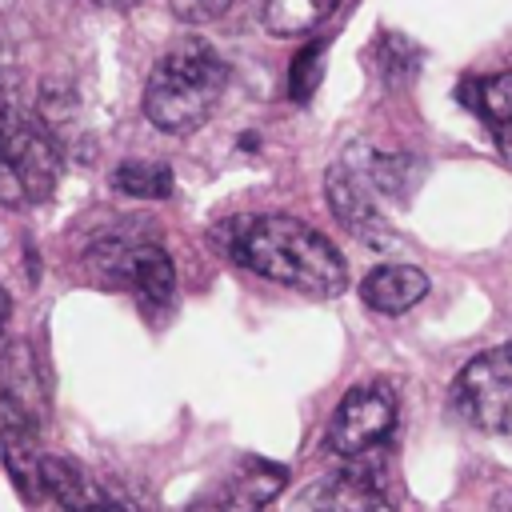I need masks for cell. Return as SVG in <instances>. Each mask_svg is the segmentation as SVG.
<instances>
[{
    "instance_id": "5bb4252c",
    "label": "cell",
    "mask_w": 512,
    "mask_h": 512,
    "mask_svg": "<svg viewBox=\"0 0 512 512\" xmlns=\"http://www.w3.org/2000/svg\"><path fill=\"white\" fill-rule=\"evenodd\" d=\"M456 100L468 104L480 120H488L492 128L512 120V72H496V76H464L456 84Z\"/></svg>"
},
{
    "instance_id": "5b68a950",
    "label": "cell",
    "mask_w": 512,
    "mask_h": 512,
    "mask_svg": "<svg viewBox=\"0 0 512 512\" xmlns=\"http://www.w3.org/2000/svg\"><path fill=\"white\" fill-rule=\"evenodd\" d=\"M396 412H400V404H396V388L388 380L352 384L328 420V448L336 456H348V460L376 452L392 436Z\"/></svg>"
},
{
    "instance_id": "7402d4cb",
    "label": "cell",
    "mask_w": 512,
    "mask_h": 512,
    "mask_svg": "<svg viewBox=\"0 0 512 512\" xmlns=\"http://www.w3.org/2000/svg\"><path fill=\"white\" fill-rule=\"evenodd\" d=\"M0 356H4V352H0Z\"/></svg>"
},
{
    "instance_id": "8fae6325",
    "label": "cell",
    "mask_w": 512,
    "mask_h": 512,
    "mask_svg": "<svg viewBox=\"0 0 512 512\" xmlns=\"http://www.w3.org/2000/svg\"><path fill=\"white\" fill-rule=\"evenodd\" d=\"M44 496L60 512H104L116 496L80 464L68 456H44Z\"/></svg>"
},
{
    "instance_id": "52a82bcc",
    "label": "cell",
    "mask_w": 512,
    "mask_h": 512,
    "mask_svg": "<svg viewBox=\"0 0 512 512\" xmlns=\"http://www.w3.org/2000/svg\"><path fill=\"white\" fill-rule=\"evenodd\" d=\"M108 276L124 288H132V296L152 308L164 312L176 300V264L160 244L148 240H132V244H112L100 252Z\"/></svg>"
},
{
    "instance_id": "9c48e42d",
    "label": "cell",
    "mask_w": 512,
    "mask_h": 512,
    "mask_svg": "<svg viewBox=\"0 0 512 512\" xmlns=\"http://www.w3.org/2000/svg\"><path fill=\"white\" fill-rule=\"evenodd\" d=\"M296 512H392V500L384 484L376 480V472L348 468V472H336L312 484L296 500Z\"/></svg>"
},
{
    "instance_id": "9a60e30c",
    "label": "cell",
    "mask_w": 512,
    "mask_h": 512,
    "mask_svg": "<svg viewBox=\"0 0 512 512\" xmlns=\"http://www.w3.org/2000/svg\"><path fill=\"white\" fill-rule=\"evenodd\" d=\"M332 8H336V0H264L260 4V24L272 36H304Z\"/></svg>"
},
{
    "instance_id": "ac0fdd59",
    "label": "cell",
    "mask_w": 512,
    "mask_h": 512,
    "mask_svg": "<svg viewBox=\"0 0 512 512\" xmlns=\"http://www.w3.org/2000/svg\"><path fill=\"white\" fill-rule=\"evenodd\" d=\"M492 132H496V148H500V152H504V160L512 164V120H508V124H500V128H492Z\"/></svg>"
},
{
    "instance_id": "3957f363",
    "label": "cell",
    "mask_w": 512,
    "mask_h": 512,
    "mask_svg": "<svg viewBox=\"0 0 512 512\" xmlns=\"http://www.w3.org/2000/svg\"><path fill=\"white\" fill-rule=\"evenodd\" d=\"M60 180V148L32 116L12 72H0V200L40 204Z\"/></svg>"
},
{
    "instance_id": "44dd1931",
    "label": "cell",
    "mask_w": 512,
    "mask_h": 512,
    "mask_svg": "<svg viewBox=\"0 0 512 512\" xmlns=\"http://www.w3.org/2000/svg\"><path fill=\"white\" fill-rule=\"evenodd\" d=\"M100 4H124V0H100Z\"/></svg>"
},
{
    "instance_id": "277c9868",
    "label": "cell",
    "mask_w": 512,
    "mask_h": 512,
    "mask_svg": "<svg viewBox=\"0 0 512 512\" xmlns=\"http://www.w3.org/2000/svg\"><path fill=\"white\" fill-rule=\"evenodd\" d=\"M452 404L468 424L512 436V344L476 352L452 380Z\"/></svg>"
},
{
    "instance_id": "4fadbf2b",
    "label": "cell",
    "mask_w": 512,
    "mask_h": 512,
    "mask_svg": "<svg viewBox=\"0 0 512 512\" xmlns=\"http://www.w3.org/2000/svg\"><path fill=\"white\" fill-rule=\"evenodd\" d=\"M44 408H48V388L36 376V360L24 344H12L0 356V412H16L40 424Z\"/></svg>"
},
{
    "instance_id": "6da1fadb",
    "label": "cell",
    "mask_w": 512,
    "mask_h": 512,
    "mask_svg": "<svg viewBox=\"0 0 512 512\" xmlns=\"http://www.w3.org/2000/svg\"><path fill=\"white\" fill-rule=\"evenodd\" d=\"M216 244L248 272L296 288L304 296L332 300L348 288V264L340 248L296 216H236L216 228Z\"/></svg>"
},
{
    "instance_id": "7a4b0ae2",
    "label": "cell",
    "mask_w": 512,
    "mask_h": 512,
    "mask_svg": "<svg viewBox=\"0 0 512 512\" xmlns=\"http://www.w3.org/2000/svg\"><path fill=\"white\" fill-rule=\"evenodd\" d=\"M224 88L228 68L216 56V48L204 40H184L152 64L144 84V116L172 136L196 132L220 104Z\"/></svg>"
},
{
    "instance_id": "ffe728a7",
    "label": "cell",
    "mask_w": 512,
    "mask_h": 512,
    "mask_svg": "<svg viewBox=\"0 0 512 512\" xmlns=\"http://www.w3.org/2000/svg\"><path fill=\"white\" fill-rule=\"evenodd\" d=\"M492 512H512V488H500L492 496Z\"/></svg>"
},
{
    "instance_id": "7c38bea8",
    "label": "cell",
    "mask_w": 512,
    "mask_h": 512,
    "mask_svg": "<svg viewBox=\"0 0 512 512\" xmlns=\"http://www.w3.org/2000/svg\"><path fill=\"white\" fill-rule=\"evenodd\" d=\"M428 296V276L416 264H376L360 280V300L380 316H400Z\"/></svg>"
},
{
    "instance_id": "ba28073f",
    "label": "cell",
    "mask_w": 512,
    "mask_h": 512,
    "mask_svg": "<svg viewBox=\"0 0 512 512\" xmlns=\"http://www.w3.org/2000/svg\"><path fill=\"white\" fill-rule=\"evenodd\" d=\"M284 480H288V468L284 464L244 460L240 472H232L212 492H204L200 500H192L188 512H260L284 488Z\"/></svg>"
},
{
    "instance_id": "d6986e66",
    "label": "cell",
    "mask_w": 512,
    "mask_h": 512,
    "mask_svg": "<svg viewBox=\"0 0 512 512\" xmlns=\"http://www.w3.org/2000/svg\"><path fill=\"white\" fill-rule=\"evenodd\" d=\"M8 320H12V296L0 288V348H4V328H8Z\"/></svg>"
},
{
    "instance_id": "2e32d148",
    "label": "cell",
    "mask_w": 512,
    "mask_h": 512,
    "mask_svg": "<svg viewBox=\"0 0 512 512\" xmlns=\"http://www.w3.org/2000/svg\"><path fill=\"white\" fill-rule=\"evenodd\" d=\"M112 188L136 200H164L172 196V168L156 160H124L112 172Z\"/></svg>"
},
{
    "instance_id": "30bf717a",
    "label": "cell",
    "mask_w": 512,
    "mask_h": 512,
    "mask_svg": "<svg viewBox=\"0 0 512 512\" xmlns=\"http://www.w3.org/2000/svg\"><path fill=\"white\" fill-rule=\"evenodd\" d=\"M0 460L20 496H44V452H40V424L16 412H0Z\"/></svg>"
},
{
    "instance_id": "e0dca14e",
    "label": "cell",
    "mask_w": 512,
    "mask_h": 512,
    "mask_svg": "<svg viewBox=\"0 0 512 512\" xmlns=\"http://www.w3.org/2000/svg\"><path fill=\"white\" fill-rule=\"evenodd\" d=\"M324 40H312V44H304L300 52H296V60H292V68H288V96L292 100H308L312 92H316V84H320V76H324Z\"/></svg>"
},
{
    "instance_id": "8992f818",
    "label": "cell",
    "mask_w": 512,
    "mask_h": 512,
    "mask_svg": "<svg viewBox=\"0 0 512 512\" xmlns=\"http://www.w3.org/2000/svg\"><path fill=\"white\" fill-rule=\"evenodd\" d=\"M324 192H328V208L336 212V220L364 244H388L392 228L380 212V192L364 168V152L348 148L324 176Z\"/></svg>"
}]
</instances>
